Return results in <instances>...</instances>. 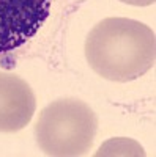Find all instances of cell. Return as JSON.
Wrapping results in <instances>:
<instances>
[{"mask_svg":"<svg viewBox=\"0 0 156 157\" xmlns=\"http://www.w3.org/2000/svg\"><path fill=\"white\" fill-rule=\"evenodd\" d=\"M52 0H0V54L36 35L49 17Z\"/></svg>","mask_w":156,"mask_h":157,"instance_id":"obj_3","label":"cell"},{"mask_svg":"<svg viewBox=\"0 0 156 157\" xmlns=\"http://www.w3.org/2000/svg\"><path fill=\"white\" fill-rule=\"evenodd\" d=\"M98 116L81 99L66 98L47 104L35 126V138L46 155L76 157L92 148Z\"/></svg>","mask_w":156,"mask_h":157,"instance_id":"obj_2","label":"cell"},{"mask_svg":"<svg viewBox=\"0 0 156 157\" xmlns=\"http://www.w3.org/2000/svg\"><path fill=\"white\" fill-rule=\"evenodd\" d=\"M145 155L142 146H139L136 141L129 140V138H112L109 141H106L104 145L99 148V151L96 152V155Z\"/></svg>","mask_w":156,"mask_h":157,"instance_id":"obj_5","label":"cell"},{"mask_svg":"<svg viewBox=\"0 0 156 157\" xmlns=\"http://www.w3.org/2000/svg\"><path fill=\"white\" fill-rule=\"evenodd\" d=\"M123 3H128V5H134V6H148V5H153L156 0H120Z\"/></svg>","mask_w":156,"mask_h":157,"instance_id":"obj_6","label":"cell"},{"mask_svg":"<svg viewBox=\"0 0 156 157\" xmlns=\"http://www.w3.org/2000/svg\"><path fill=\"white\" fill-rule=\"evenodd\" d=\"M36 99L24 78L0 72V132L13 134L27 126L35 113Z\"/></svg>","mask_w":156,"mask_h":157,"instance_id":"obj_4","label":"cell"},{"mask_svg":"<svg viewBox=\"0 0 156 157\" xmlns=\"http://www.w3.org/2000/svg\"><path fill=\"white\" fill-rule=\"evenodd\" d=\"M85 58L98 75L112 82H131L154 66V32L128 17H106L88 32Z\"/></svg>","mask_w":156,"mask_h":157,"instance_id":"obj_1","label":"cell"}]
</instances>
